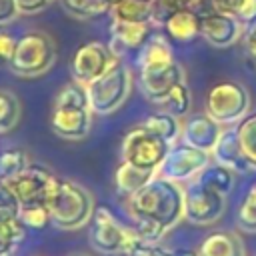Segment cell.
<instances>
[{
  "mask_svg": "<svg viewBox=\"0 0 256 256\" xmlns=\"http://www.w3.org/2000/svg\"><path fill=\"white\" fill-rule=\"evenodd\" d=\"M132 222H150L164 234L184 218V188L180 182L156 174L144 188L128 196Z\"/></svg>",
  "mask_w": 256,
  "mask_h": 256,
  "instance_id": "1",
  "label": "cell"
},
{
  "mask_svg": "<svg viewBox=\"0 0 256 256\" xmlns=\"http://www.w3.org/2000/svg\"><path fill=\"white\" fill-rule=\"evenodd\" d=\"M92 108L88 102L86 86L72 80L64 84L52 104L50 128L64 140H82L92 130Z\"/></svg>",
  "mask_w": 256,
  "mask_h": 256,
  "instance_id": "2",
  "label": "cell"
},
{
  "mask_svg": "<svg viewBox=\"0 0 256 256\" xmlns=\"http://www.w3.org/2000/svg\"><path fill=\"white\" fill-rule=\"evenodd\" d=\"M50 222L60 230H78L92 220L94 196L88 188L74 180H58L50 200Z\"/></svg>",
  "mask_w": 256,
  "mask_h": 256,
  "instance_id": "3",
  "label": "cell"
},
{
  "mask_svg": "<svg viewBox=\"0 0 256 256\" xmlns=\"http://www.w3.org/2000/svg\"><path fill=\"white\" fill-rule=\"evenodd\" d=\"M56 62V44L50 34L32 30L16 40L12 58L8 60L10 70L20 78H36L46 74Z\"/></svg>",
  "mask_w": 256,
  "mask_h": 256,
  "instance_id": "4",
  "label": "cell"
},
{
  "mask_svg": "<svg viewBox=\"0 0 256 256\" xmlns=\"http://www.w3.org/2000/svg\"><path fill=\"white\" fill-rule=\"evenodd\" d=\"M130 90H132V72L122 60H118L102 76L86 84L90 108L94 114H102V116L116 112L128 100Z\"/></svg>",
  "mask_w": 256,
  "mask_h": 256,
  "instance_id": "5",
  "label": "cell"
},
{
  "mask_svg": "<svg viewBox=\"0 0 256 256\" xmlns=\"http://www.w3.org/2000/svg\"><path fill=\"white\" fill-rule=\"evenodd\" d=\"M58 176L52 174L46 166L40 164H28L18 174L4 178L0 190L6 194V198L14 200L18 206L26 204H48L56 184Z\"/></svg>",
  "mask_w": 256,
  "mask_h": 256,
  "instance_id": "6",
  "label": "cell"
},
{
  "mask_svg": "<svg viewBox=\"0 0 256 256\" xmlns=\"http://www.w3.org/2000/svg\"><path fill=\"white\" fill-rule=\"evenodd\" d=\"M252 98L244 84L236 80H222L206 94V114L222 126H232L244 120L250 112Z\"/></svg>",
  "mask_w": 256,
  "mask_h": 256,
  "instance_id": "7",
  "label": "cell"
},
{
  "mask_svg": "<svg viewBox=\"0 0 256 256\" xmlns=\"http://www.w3.org/2000/svg\"><path fill=\"white\" fill-rule=\"evenodd\" d=\"M138 242L132 226L122 224L106 206H98L92 214L90 244L102 254H126Z\"/></svg>",
  "mask_w": 256,
  "mask_h": 256,
  "instance_id": "8",
  "label": "cell"
},
{
  "mask_svg": "<svg viewBox=\"0 0 256 256\" xmlns=\"http://www.w3.org/2000/svg\"><path fill=\"white\" fill-rule=\"evenodd\" d=\"M170 146L172 144L166 142L160 134H156L154 130L140 124L126 132V136L122 140V160L130 162L134 166H140V168L158 170L160 164L164 162Z\"/></svg>",
  "mask_w": 256,
  "mask_h": 256,
  "instance_id": "9",
  "label": "cell"
},
{
  "mask_svg": "<svg viewBox=\"0 0 256 256\" xmlns=\"http://www.w3.org/2000/svg\"><path fill=\"white\" fill-rule=\"evenodd\" d=\"M226 212V196L190 180L184 188V218L198 226L218 222Z\"/></svg>",
  "mask_w": 256,
  "mask_h": 256,
  "instance_id": "10",
  "label": "cell"
},
{
  "mask_svg": "<svg viewBox=\"0 0 256 256\" xmlns=\"http://www.w3.org/2000/svg\"><path fill=\"white\" fill-rule=\"evenodd\" d=\"M210 162H212L210 152H204L180 140L170 146L164 162L158 168V174H162L164 178L176 180V182H190Z\"/></svg>",
  "mask_w": 256,
  "mask_h": 256,
  "instance_id": "11",
  "label": "cell"
},
{
  "mask_svg": "<svg viewBox=\"0 0 256 256\" xmlns=\"http://www.w3.org/2000/svg\"><path fill=\"white\" fill-rule=\"evenodd\" d=\"M120 58L112 52L110 46L102 42H86L82 44L74 56H72V76L80 84H90L98 76H102L112 64H116Z\"/></svg>",
  "mask_w": 256,
  "mask_h": 256,
  "instance_id": "12",
  "label": "cell"
},
{
  "mask_svg": "<svg viewBox=\"0 0 256 256\" xmlns=\"http://www.w3.org/2000/svg\"><path fill=\"white\" fill-rule=\"evenodd\" d=\"M200 36L216 46V48H228L232 44H236L242 38V30H244V22L228 12L222 10H210L206 14L200 16Z\"/></svg>",
  "mask_w": 256,
  "mask_h": 256,
  "instance_id": "13",
  "label": "cell"
},
{
  "mask_svg": "<svg viewBox=\"0 0 256 256\" xmlns=\"http://www.w3.org/2000/svg\"><path fill=\"white\" fill-rule=\"evenodd\" d=\"M186 80L184 68L180 66L178 60L160 66V68H152V70H140V86H142V94L152 102V104H160L162 98L180 82Z\"/></svg>",
  "mask_w": 256,
  "mask_h": 256,
  "instance_id": "14",
  "label": "cell"
},
{
  "mask_svg": "<svg viewBox=\"0 0 256 256\" xmlns=\"http://www.w3.org/2000/svg\"><path fill=\"white\" fill-rule=\"evenodd\" d=\"M222 130H224V126L204 112V114L190 116V118H186V122H182L180 140L194 148H200L204 152H212Z\"/></svg>",
  "mask_w": 256,
  "mask_h": 256,
  "instance_id": "15",
  "label": "cell"
},
{
  "mask_svg": "<svg viewBox=\"0 0 256 256\" xmlns=\"http://www.w3.org/2000/svg\"><path fill=\"white\" fill-rule=\"evenodd\" d=\"M212 160L230 168L232 172L236 174H246L252 170L250 162L246 160L244 152H242V146H240V140H238V130H236V124L228 126L222 130L216 146L212 148Z\"/></svg>",
  "mask_w": 256,
  "mask_h": 256,
  "instance_id": "16",
  "label": "cell"
},
{
  "mask_svg": "<svg viewBox=\"0 0 256 256\" xmlns=\"http://www.w3.org/2000/svg\"><path fill=\"white\" fill-rule=\"evenodd\" d=\"M26 228L18 214V204L10 198L0 202V256L10 254L26 238Z\"/></svg>",
  "mask_w": 256,
  "mask_h": 256,
  "instance_id": "17",
  "label": "cell"
},
{
  "mask_svg": "<svg viewBox=\"0 0 256 256\" xmlns=\"http://www.w3.org/2000/svg\"><path fill=\"white\" fill-rule=\"evenodd\" d=\"M110 48L120 58L122 50H140L150 38V22H120L112 20L110 24Z\"/></svg>",
  "mask_w": 256,
  "mask_h": 256,
  "instance_id": "18",
  "label": "cell"
},
{
  "mask_svg": "<svg viewBox=\"0 0 256 256\" xmlns=\"http://www.w3.org/2000/svg\"><path fill=\"white\" fill-rule=\"evenodd\" d=\"M200 22H202V18H200V14L194 8L182 6V8L172 10L162 24L166 28V34L172 40H176V42H190V40H194L200 34Z\"/></svg>",
  "mask_w": 256,
  "mask_h": 256,
  "instance_id": "19",
  "label": "cell"
},
{
  "mask_svg": "<svg viewBox=\"0 0 256 256\" xmlns=\"http://www.w3.org/2000/svg\"><path fill=\"white\" fill-rule=\"evenodd\" d=\"M174 60L176 58H174L172 44L162 34H158V36L150 34V38L144 42V46L138 50V56H136V64L140 70L160 68V66H166Z\"/></svg>",
  "mask_w": 256,
  "mask_h": 256,
  "instance_id": "20",
  "label": "cell"
},
{
  "mask_svg": "<svg viewBox=\"0 0 256 256\" xmlns=\"http://www.w3.org/2000/svg\"><path fill=\"white\" fill-rule=\"evenodd\" d=\"M198 256H246L244 244L236 232L230 230H218L208 234L200 246Z\"/></svg>",
  "mask_w": 256,
  "mask_h": 256,
  "instance_id": "21",
  "label": "cell"
},
{
  "mask_svg": "<svg viewBox=\"0 0 256 256\" xmlns=\"http://www.w3.org/2000/svg\"><path fill=\"white\" fill-rule=\"evenodd\" d=\"M156 174H158V170L140 168V166H134V164L122 160V164L118 166V170L114 174V182H116L118 192L128 198V196L136 194L140 188H144Z\"/></svg>",
  "mask_w": 256,
  "mask_h": 256,
  "instance_id": "22",
  "label": "cell"
},
{
  "mask_svg": "<svg viewBox=\"0 0 256 256\" xmlns=\"http://www.w3.org/2000/svg\"><path fill=\"white\" fill-rule=\"evenodd\" d=\"M196 182H200L202 186L222 194V196H228L232 190H234V184H236V172H232L230 168L218 164V162H210L208 166H204L196 178Z\"/></svg>",
  "mask_w": 256,
  "mask_h": 256,
  "instance_id": "23",
  "label": "cell"
},
{
  "mask_svg": "<svg viewBox=\"0 0 256 256\" xmlns=\"http://www.w3.org/2000/svg\"><path fill=\"white\" fill-rule=\"evenodd\" d=\"M146 128L154 130L156 134H160L166 142L170 144H176L180 140V134H182V118H176L164 110H158V112H152L144 118L142 122Z\"/></svg>",
  "mask_w": 256,
  "mask_h": 256,
  "instance_id": "24",
  "label": "cell"
},
{
  "mask_svg": "<svg viewBox=\"0 0 256 256\" xmlns=\"http://www.w3.org/2000/svg\"><path fill=\"white\" fill-rule=\"evenodd\" d=\"M110 12L112 20L120 22H152V4L144 0H120Z\"/></svg>",
  "mask_w": 256,
  "mask_h": 256,
  "instance_id": "25",
  "label": "cell"
},
{
  "mask_svg": "<svg viewBox=\"0 0 256 256\" xmlns=\"http://www.w3.org/2000/svg\"><path fill=\"white\" fill-rule=\"evenodd\" d=\"M158 106H160V110H164V112H168V114H172L176 118L188 116V112L192 108V96H190V88L186 86V80L180 82V84H176L162 98V102Z\"/></svg>",
  "mask_w": 256,
  "mask_h": 256,
  "instance_id": "26",
  "label": "cell"
},
{
  "mask_svg": "<svg viewBox=\"0 0 256 256\" xmlns=\"http://www.w3.org/2000/svg\"><path fill=\"white\" fill-rule=\"evenodd\" d=\"M20 98L8 88H0V134H8L10 130H14L16 124L20 122Z\"/></svg>",
  "mask_w": 256,
  "mask_h": 256,
  "instance_id": "27",
  "label": "cell"
},
{
  "mask_svg": "<svg viewBox=\"0 0 256 256\" xmlns=\"http://www.w3.org/2000/svg\"><path fill=\"white\" fill-rule=\"evenodd\" d=\"M238 140L246 160L250 162L252 170H256V114H248L244 120L236 124Z\"/></svg>",
  "mask_w": 256,
  "mask_h": 256,
  "instance_id": "28",
  "label": "cell"
},
{
  "mask_svg": "<svg viewBox=\"0 0 256 256\" xmlns=\"http://www.w3.org/2000/svg\"><path fill=\"white\" fill-rule=\"evenodd\" d=\"M60 2L70 16L80 18V20L94 18L110 10V6L104 0H60Z\"/></svg>",
  "mask_w": 256,
  "mask_h": 256,
  "instance_id": "29",
  "label": "cell"
},
{
  "mask_svg": "<svg viewBox=\"0 0 256 256\" xmlns=\"http://www.w3.org/2000/svg\"><path fill=\"white\" fill-rule=\"evenodd\" d=\"M28 164H30V160H28L26 152L20 148H8V150L0 152V180L18 174Z\"/></svg>",
  "mask_w": 256,
  "mask_h": 256,
  "instance_id": "30",
  "label": "cell"
},
{
  "mask_svg": "<svg viewBox=\"0 0 256 256\" xmlns=\"http://www.w3.org/2000/svg\"><path fill=\"white\" fill-rule=\"evenodd\" d=\"M212 6L216 10L228 12L242 22L250 20L256 14V0H212Z\"/></svg>",
  "mask_w": 256,
  "mask_h": 256,
  "instance_id": "31",
  "label": "cell"
},
{
  "mask_svg": "<svg viewBox=\"0 0 256 256\" xmlns=\"http://www.w3.org/2000/svg\"><path fill=\"white\" fill-rule=\"evenodd\" d=\"M18 214L28 228H44L50 222L48 204H26L18 206Z\"/></svg>",
  "mask_w": 256,
  "mask_h": 256,
  "instance_id": "32",
  "label": "cell"
},
{
  "mask_svg": "<svg viewBox=\"0 0 256 256\" xmlns=\"http://www.w3.org/2000/svg\"><path fill=\"white\" fill-rule=\"evenodd\" d=\"M236 224L242 232L248 234H256V200H252L250 196L244 198V202L238 208V216H236Z\"/></svg>",
  "mask_w": 256,
  "mask_h": 256,
  "instance_id": "33",
  "label": "cell"
},
{
  "mask_svg": "<svg viewBox=\"0 0 256 256\" xmlns=\"http://www.w3.org/2000/svg\"><path fill=\"white\" fill-rule=\"evenodd\" d=\"M244 42V50L246 54L256 62V14L244 22V30H242V38Z\"/></svg>",
  "mask_w": 256,
  "mask_h": 256,
  "instance_id": "34",
  "label": "cell"
},
{
  "mask_svg": "<svg viewBox=\"0 0 256 256\" xmlns=\"http://www.w3.org/2000/svg\"><path fill=\"white\" fill-rule=\"evenodd\" d=\"M128 256H174L172 250H166L162 246H158L156 242H142L138 240L134 244V248L128 252Z\"/></svg>",
  "mask_w": 256,
  "mask_h": 256,
  "instance_id": "35",
  "label": "cell"
},
{
  "mask_svg": "<svg viewBox=\"0 0 256 256\" xmlns=\"http://www.w3.org/2000/svg\"><path fill=\"white\" fill-rule=\"evenodd\" d=\"M20 16L16 8V0H0V28L12 24Z\"/></svg>",
  "mask_w": 256,
  "mask_h": 256,
  "instance_id": "36",
  "label": "cell"
},
{
  "mask_svg": "<svg viewBox=\"0 0 256 256\" xmlns=\"http://www.w3.org/2000/svg\"><path fill=\"white\" fill-rule=\"evenodd\" d=\"M50 4V0H16V8L20 14L30 16V14H38L42 10H46V6Z\"/></svg>",
  "mask_w": 256,
  "mask_h": 256,
  "instance_id": "37",
  "label": "cell"
},
{
  "mask_svg": "<svg viewBox=\"0 0 256 256\" xmlns=\"http://www.w3.org/2000/svg\"><path fill=\"white\" fill-rule=\"evenodd\" d=\"M14 48H16V38L4 30H0V60L8 62L14 54Z\"/></svg>",
  "mask_w": 256,
  "mask_h": 256,
  "instance_id": "38",
  "label": "cell"
},
{
  "mask_svg": "<svg viewBox=\"0 0 256 256\" xmlns=\"http://www.w3.org/2000/svg\"><path fill=\"white\" fill-rule=\"evenodd\" d=\"M174 256H198V250H186V248H180V250H172Z\"/></svg>",
  "mask_w": 256,
  "mask_h": 256,
  "instance_id": "39",
  "label": "cell"
},
{
  "mask_svg": "<svg viewBox=\"0 0 256 256\" xmlns=\"http://www.w3.org/2000/svg\"><path fill=\"white\" fill-rule=\"evenodd\" d=\"M246 196H250L252 200H256V182H254V184L248 188V194H246Z\"/></svg>",
  "mask_w": 256,
  "mask_h": 256,
  "instance_id": "40",
  "label": "cell"
},
{
  "mask_svg": "<svg viewBox=\"0 0 256 256\" xmlns=\"http://www.w3.org/2000/svg\"><path fill=\"white\" fill-rule=\"evenodd\" d=\"M104 2H106V4H108V6H110V8H112V6H114V4H118V2H120V0H104Z\"/></svg>",
  "mask_w": 256,
  "mask_h": 256,
  "instance_id": "41",
  "label": "cell"
},
{
  "mask_svg": "<svg viewBox=\"0 0 256 256\" xmlns=\"http://www.w3.org/2000/svg\"><path fill=\"white\" fill-rule=\"evenodd\" d=\"M70 256H90V254H70Z\"/></svg>",
  "mask_w": 256,
  "mask_h": 256,
  "instance_id": "42",
  "label": "cell"
},
{
  "mask_svg": "<svg viewBox=\"0 0 256 256\" xmlns=\"http://www.w3.org/2000/svg\"><path fill=\"white\" fill-rule=\"evenodd\" d=\"M144 2H148V4H152V2H156V0H144Z\"/></svg>",
  "mask_w": 256,
  "mask_h": 256,
  "instance_id": "43",
  "label": "cell"
},
{
  "mask_svg": "<svg viewBox=\"0 0 256 256\" xmlns=\"http://www.w3.org/2000/svg\"><path fill=\"white\" fill-rule=\"evenodd\" d=\"M0 186H2V180H0Z\"/></svg>",
  "mask_w": 256,
  "mask_h": 256,
  "instance_id": "44",
  "label": "cell"
},
{
  "mask_svg": "<svg viewBox=\"0 0 256 256\" xmlns=\"http://www.w3.org/2000/svg\"><path fill=\"white\" fill-rule=\"evenodd\" d=\"M6 256H10V254H6Z\"/></svg>",
  "mask_w": 256,
  "mask_h": 256,
  "instance_id": "45",
  "label": "cell"
}]
</instances>
